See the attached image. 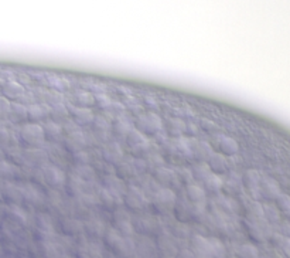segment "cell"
<instances>
[{
  "label": "cell",
  "mask_w": 290,
  "mask_h": 258,
  "mask_svg": "<svg viewBox=\"0 0 290 258\" xmlns=\"http://www.w3.org/2000/svg\"><path fill=\"white\" fill-rule=\"evenodd\" d=\"M116 176L123 179H132L138 175H142L146 170V163L145 159H136V157H125L115 165Z\"/></svg>",
  "instance_id": "2"
},
{
  "label": "cell",
  "mask_w": 290,
  "mask_h": 258,
  "mask_svg": "<svg viewBox=\"0 0 290 258\" xmlns=\"http://www.w3.org/2000/svg\"><path fill=\"white\" fill-rule=\"evenodd\" d=\"M14 122H23L27 119V106L20 103H10L9 116Z\"/></svg>",
  "instance_id": "35"
},
{
  "label": "cell",
  "mask_w": 290,
  "mask_h": 258,
  "mask_svg": "<svg viewBox=\"0 0 290 258\" xmlns=\"http://www.w3.org/2000/svg\"><path fill=\"white\" fill-rule=\"evenodd\" d=\"M22 194H23V200L27 202L28 205H33V206H38L44 202L43 192L33 183L22 184Z\"/></svg>",
  "instance_id": "18"
},
{
  "label": "cell",
  "mask_w": 290,
  "mask_h": 258,
  "mask_svg": "<svg viewBox=\"0 0 290 258\" xmlns=\"http://www.w3.org/2000/svg\"><path fill=\"white\" fill-rule=\"evenodd\" d=\"M111 101V98L105 94V92H99V94H94V105H98L101 109H103L108 103Z\"/></svg>",
  "instance_id": "57"
},
{
  "label": "cell",
  "mask_w": 290,
  "mask_h": 258,
  "mask_svg": "<svg viewBox=\"0 0 290 258\" xmlns=\"http://www.w3.org/2000/svg\"><path fill=\"white\" fill-rule=\"evenodd\" d=\"M1 196L4 199H7L9 202H12L13 205H17L23 200V194H22V186L12 183V181H6L3 186H0Z\"/></svg>",
  "instance_id": "23"
},
{
  "label": "cell",
  "mask_w": 290,
  "mask_h": 258,
  "mask_svg": "<svg viewBox=\"0 0 290 258\" xmlns=\"http://www.w3.org/2000/svg\"><path fill=\"white\" fill-rule=\"evenodd\" d=\"M61 127H63L64 136H65V135H71V133H75V132L82 130L81 127H79L76 122H74L72 119H67V121L64 122V125H61Z\"/></svg>",
  "instance_id": "53"
},
{
  "label": "cell",
  "mask_w": 290,
  "mask_h": 258,
  "mask_svg": "<svg viewBox=\"0 0 290 258\" xmlns=\"http://www.w3.org/2000/svg\"><path fill=\"white\" fill-rule=\"evenodd\" d=\"M177 258H193V253H191V251H187V250H184V251L178 253Z\"/></svg>",
  "instance_id": "61"
},
{
  "label": "cell",
  "mask_w": 290,
  "mask_h": 258,
  "mask_svg": "<svg viewBox=\"0 0 290 258\" xmlns=\"http://www.w3.org/2000/svg\"><path fill=\"white\" fill-rule=\"evenodd\" d=\"M151 152V143L150 141H143V142L136 143L133 146H130V154L136 159H145L146 156Z\"/></svg>",
  "instance_id": "37"
},
{
  "label": "cell",
  "mask_w": 290,
  "mask_h": 258,
  "mask_svg": "<svg viewBox=\"0 0 290 258\" xmlns=\"http://www.w3.org/2000/svg\"><path fill=\"white\" fill-rule=\"evenodd\" d=\"M24 87L14 81V79H10V81H6L1 87V97H4L6 100H12L13 103L19 101L20 97L24 94Z\"/></svg>",
  "instance_id": "21"
},
{
  "label": "cell",
  "mask_w": 290,
  "mask_h": 258,
  "mask_svg": "<svg viewBox=\"0 0 290 258\" xmlns=\"http://www.w3.org/2000/svg\"><path fill=\"white\" fill-rule=\"evenodd\" d=\"M85 181H81L78 176H75L74 173H71L68 178H67V181H65V187H67V190L70 192L71 194H74V196H79V194H82L85 192Z\"/></svg>",
  "instance_id": "32"
},
{
  "label": "cell",
  "mask_w": 290,
  "mask_h": 258,
  "mask_svg": "<svg viewBox=\"0 0 290 258\" xmlns=\"http://www.w3.org/2000/svg\"><path fill=\"white\" fill-rule=\"evenodd\" d=\"M193 258H214L211 251H210V245H208V238L202 237V235H194L193 237Z\"/></svg>",
  "instance_id": "20"
},
{
  "label": "cell",
  "mask_w": 290,
  "mask_h": 258,
  "mask_svg": "<svg viewBox=\"0 0 290 258\" xmlns=\"http://www.w3.org/2000/svg\"><path fill=\"white\" fill-rule=\"evenodd\" d=\"M82 88L89 91L91 94H99V92H105V88H106V87H105L103 82L94 81V79H87V81L82 84Z\"/></svg>",
  "instance_id": "49"
},
{
  "label": "cell",
  "mask_w": 290,
  "mask_h": 258,
  "mask_svg": "<svg viewBox=\"0 0 290 258\" xmlns=\"http://www.w3.org/2000/svg\"><path fill=\"white\" fill-rule=\"evenodd\" d=\"M210 145L213 146V149H215V152H219L221 155L227 156V157H235L241 152L240 142L235 138L224 135V133L213 135V143Z\"/></svg>",
  "instance_id": "3"
},
{
  "label": "cell",
  "mask_w": 290,
  "mask_h": 258,
  "mask_svg": "<svg viewBox=\"0 0 290 258\" xmlns=\"http://www.w3.org/2000/svg\"><path fill=\"white\" fill-rule=\"evenodd\" d=\"M145 163H146V168H150L151 170H156V169L164 166V159L162 155L150 152L149 155L145 157Z\"/></svg>",
  "instance_id": "47"
},
{
  "label": "cell",
  "mask_w": 290,
  "mask_h": 258,
  "mask_svg": "<svg viewBox=\"0 0 290 258\" xmlns=\"http://www.w3.org/2000/svg\"><path fill=\"white\" fill-rule=\"evenodd\" d=\"M61 258H70V257H68L67 254H63V256H61Z\"/></svg>",
  "instance_id": "62"
},
{
  "label": "cell",
  "mask_w": 290,
  "mask_h": 258,
  "mask_svg": "<svg viewBox=\"0 0 290 258\" xmlns=\"http://www.w3.org/2000/svg\"><path fill=\"white\" fill-rule=\"evenodd\" d=\"M41 127H43V133H44V141L58 142L63 139V127L60 124L54 121H46Z\"/></svg>",
  "instance_id": "22"
},
{
  "label": "cell",
  "mask_w": 290,
  "mask_h": 258,
  "mask_svg": "<svg viewBox=\"0 0 290 258\" xmlns=\"http://www.w3.org/2000/svg\"><path fill=\"white\" fill-rule=\"evenodd\" d=\"M43 175H44V183H47L52 189H61L63 186H65L67 176L58 166H55V165L44 166Z\"/></svg>",
  "instance_id": "9"
},
{
  "label": "cell",
  "mask_w": 290,
  "mask_h": 258,
  "mask_svg": "<svg viewBox=\"0 0 290 258\" xmlns=\"http://www.w3.org/2000/svg\"><path fill=\"white\" fill-rule=\"evenodd\" d=\"M47 152L40 149V148H31L23 151V162L33 165V166H40L47 160Z\"/></svg>",
  "instance_id": "24"
},
{
  "label": "cell",
  "mask_w": 290,
  "mask_h": 258,
  "mask_svg": "<svg viewBox=\"0 0 290 258\" xmlns=\"http://www.w3.org/2000/svg\"><path fill=\"white\" fill-rule=\"evenodd\" d=\"M201 129L202 130H205V132H208V133H211V135L221 133V132H219V128H218V125H217L215 122H213V121H210V119H202Z\"/></svg>",
  "instance_id": "54"
},
{
  "label": "cell",
  "mask_w": 290,
  "mask_h": 258,
  "mask_svg": "<svg viewBox=\"0 0 290 258\" xmlns=\"http://www.w3.org/2000/svg\"><path fill=\"white\" fill-rule=\"evenodd\" d=\"M102 159L105 160V163L108 165H116L123 159V149L121 146V143L112 141V142H106V145L102 148Z\"/></svg>",
  "instance_id": "11"
},
{
  "label": "cell",
  "mask_w": 290,
  "mask_h": 258,
  "mask_svg": "<svg viewBox=\"0 0 290 258\" xmlns=\"http://www.w3.org/2000/svg\"><path fill=\"white\" fill-rule=\"evenodd\" d=\"M63 146L64 149L67 152H70L71 155L75 154V152H79V151H84L85 146H87V139H85L84 130H79V132L71 133V135H65L63 139Z\"/></svg>",
  "instance_id": "10"
},
{
  "label": "cell",
  "mask_w": 290,
  "mask_h": 258,
  "mask_svg": "<svg viewBox=\"0 0 290 258\" xmlns=\"http://www.w3.org/2000/svg\"><path fill=\"white\" fill-rule=\"evenodd\" d=\"M10 139L9 132L4 128H0V143H7V141Z\"/></svg>",
  "instance_id": "60"
},
{
  "label": "cell",
  "mask_w": 290,
  "mask_h": 258,
  "mask_svg": "<svg viewBox=\"0 0 290 258\" xmlns=\"http://www.w3.org/2000/svg\"><path fill=\"white\" fill-rule=\"evenodd\" d=\"M133 129L132 127V124L125 119V118H122V116H118V119L114 122V125H112V133H114L115 138H119V139H126V136L129 135V132Z\"/></svg>",
  "instance_id": "28"
},
{
  "label": "cell",
  "mask_w": 290,
  "mask_h": 258,
  "mask_svg": "<svg viewBox=\"0 0 290 258\" xmlns=\"http://www.w3.org/2000/svg\"><path fill=\"white\" fill-rule=\"evenodd\" d=\"M16 172H17V168L4 160V159H0V179H12L16 176Z\"/></svg>",
  "instance_id": "45"
},
{
  "label": "cell",
  "mask_w": 290,
  "mask_h": 258,
  "mask_svg": "<svg viewBox=\"0 0 290 258\" xmlns=\"http://www.w3.org/2000/svg\"><path fill=\"white\" fill-rule=\"evenodd\" d=\"M153 181L162 187H170L173 184H180L176 178V172L167 166H162V168L153 170Z\"/></svg>",
  "instance_id": "12"
},
{
  "label": "cell",
  "mask_w": 290,
  "mask_h": 258,
  "mask_svg": "<svg viewBox=\"0 0 290 258\" xmlns=\"http://www.w3.org/2000/svg\"><path fill=\"white\" fill-rule=\"evenodd\" d=\"M186 122L178 116H170L163 121V132L171 138H181L184 135Z\"/></svg>",
  "instance_id": "14"
},
{
  "label": "cell",
  "mask_w": 290,
  "mask_h": 258,
  "mask_svg": "<svg viewBox=\"0 0 290 258\" xmlns=\"http://www.w3.org/2000/svg\"><path fill=\"white\" fill-rule=\"evenodd\" d=\"M103 111L106 112V114H109V115L112 116H121L123 114V111H125V106H123V103H118V101H114V100H111L108 105L103 108Z\"/></svg>",
  "instance_id": "48"
},
{
  "label": "cell",
  "mask_w": 290,
  "mask_h": 258,
  "mask_svg": "<svg viewBox=\"0 0 290 258\" xmlns=\"http://www.w3.org/2000/svg\"><path fill=\"white\" fill-rule=\"evenodd\" d=\"M9 213H10V216H12L16 221H19V223H22V224H25V223H27V214H25V211L23 208H20L17 205H13V206L9 207Z\"/></svg>",
  "instance_id": "51"
},
{
  "label": "cell",
  "mask_w": 290,
  "mask_h": 258,
  "mask_svg": "<svg viewBox=\"0 0 290 258\" xmlns=\"http://www.w3.org/2000/svg\"><path fill=\"white\" fill-rule=\"evenodd\" d=\"M72 160H74L75 165H89L88 152H85V149H84V151L72 154Z\"/></svg>",
  "instance_id": "56"
},
{
  "label": "cell",
  "mask_w": 290,
  "mask_h": 258,
  "mask_svg": "<svg viewBox=\"0 0 290 258\" xmlns=\"http://www.w3.org/2000/svg\"><path fill=\"white\" fill-rule=\"evenodd\" d=\"M79 254L84 258H99L101 257V247L95 243H85L79 247Z\"/></svg>",
  "instance_id": "39"
},
{
  "label": "cell",
  "mask_w": 290,
  "mask_h": 258,
  "mask_svg": "<svg viewBox=\"0 0 290 258\" xmlns=\"http://www.w3.org/2000/svg\"><path fill=\"white\" fill-rule=\"evenodd\" d=\"M20 138L22 141L31 148H40V145L44 142V133H43V127L40 124H33L28 122L24 124L20 128Z\"/></svg>",
  "instance_id": "6"
},
{
  "label": "cell",
  "mask_w": 290,
  "mask_h": 258,
  "mask_svg": "<svg viewBox=\"0 0 290 258\" xmlns=\"http://www.w3.org/2000/svg\"><path fill=\"white\" fill-rule=\"evenodd\" d=\"M46 81H47V84H50L54 90L60 91V92L68 88V79H65V78L58 76V74H52V73L46 74Z\"/></svg>",
  "instance_id": "38"
},
{
  "label": "cell",
  "mask_w": 290,
  "mask_h": 258,
  "mask_svg": "<svg viewBox=\"0 0 290 258\" xmlns=\"http://www.w3.org/2000/svg\"><path fill=\"white\" fill-rule=\"evenodd\" d=\"M64 230L70 234H76V232H84V223L76 219H65L63 221Z\"/></svg>",
  "instance_id": "46"
},
{
  "label": "cell",
  "mask_w": 290,
  "mask_h": 258,
  "mask_svg": "<svg viewBox=\"0 0 290 258\" xmlns=\"http://www.w3.org/2000/svg\"><path fill=\"white\" fill-rule=\"evenodd\" d=\"M103 187L109 189L111 192L119 194L122 197H123V194L126 192V186H125L123 181L121 178H118L116 175H111V173L103 178Z\"/></svg>",
  "instance_id": "25"
},
{
  "label": "cell",
  "mask_w": 290,
  "mask_h": 258,
  "mask_svg": "<svg viewBox=\"0 0 290 258\" xmlns=\"http://www.w3.org/2000/svg\"><path fill=\"white\" fill-rule=\"evenodd\" d=\"M71 100H72V103H74L75 106L89 108V106L94 105V94H91L89 91L81 88V90H76L75 92L72 94Z\"/></svg>",
  "instance_id": "30"
},
{
  "label": "cell",
  "mask_w": 290,
  "mask_h": 258,
  "mask_svg": "<svg viewBox=\"0 0 290 258\" xmlns=\"http://www.w3.org/2000/svg\"><path fill=\"white\" fill-rule=\"evenodd\" d=\"M43 248H44L46 258H61V256L64 254L61 251V247L52 240H44Z\"/></svg>",
  "instance_id": "40"
},
{
  "label": "cell",
  "mask_w": 290,
  "mask_h": 258,
  "mask_svg": "<svg viewBox=\"0 0 290 258\" xmlns=\"http://www.w3.org/2000/svg\"><path fill=\"white\" fill-rule=\"evenodd\" d=\"M123 203L130 210H143L150 203V199L143 193L139 186H129L123 194Z\"/></svg>",
  "instance_id": "5"
},
{
  "label": "cell",
  "mask_w": 290,
  "mask_h": 258,
  "mask_svg": "<svg viewBox=\"0 0 290 258\" xmlns=\"http://www.w3.org/2000/svg\"><path fill=\"white\" fill-rule=\"evenodd\" d=\"M9 109H10V101L6 100L4 97H0V121L9 116Z\"/></svg>",
  "instance_id": "58"
},
{
  "label": "cell",
  "mask_w": 290,
  "mask_h": 258,
  "mask_svg": "<svg viewBox=\"0 0 290 258\" xmlns=\"http://www.w3.org/2000/svg\"><path fill=\"white\" fill-rule=\"evenodd\" d=\"M135 128L145 136H157L163 132V119L156 112H143L138 116Z\"/></svg>",
  "instance_id": "1"
},
{
  "label": "cell",
  "mask_w": 290,
  "mask_h": 258,
  "mask_svg": "<svg viewBox=\"0 0 290 258\" xmlns=\"http://www.w3.org/2000/svg\"><path fill=\"white\" fill-rule=\"evenodd\" d=\"M98 202L101 203L102 206L108 207V208H118L123 203V197L102 186L101 189L98 190Z\"/></svg>",
  "instance_id": "19"
},
{
  "label": "cell",
  "mask_w": 290,
  "mask_h": 258,
  "mask_svg": "<svg viewBox=\"0 0 290 258\" xmlns=\"http://www.w3.org/2000/svg\"><path fill=\"white\" fill-rule=\"evenodd\" d=\"M173 210H174V214H176L177 220H180V221H183V223L194 219V205L190 203L186 196L177 199L176 205L173 207Z\"/></svg>",
  "instance_id": "13"
},
{
  "label": "cell",
  "mask_w": 290,
  "mask_h": 258,
  "mask_svg": "<svg viewBox=\"0 0 290 258\" xmlns=\"http://www.w3.org/2000/svg\"><path fill=\"white\" fill-rule=\"evenodd\" d=\"M200 129L198 127L194 124V122H186V129H184V133L189 136V138H197Z\"/></svg>",
  "instance_id": "59"
},
{
  "label": "cell",
  "mask_w": 290,
  "mask_h": 258,
  "mask_svg": "<svg viewBox=\"0 0 290 258\" xmlns=\"http://www.w3.org/2000/svg\"><path fill=\"white\" fill-rule=\"evenodd\" d=\"M72 173L85 183H91L97 178V172L91 165H75L72 169Z\"/></svg>",
  "instance_id": "33"
},
{
  "label": "cell",
  "mask_w": 290,
  "mask_h": 258,
  "mask_svg": "<svg viewBox=\"0 0 290 258\" xmlns=\"http://www.w3.org/2000/svg\"><path fill=\"white\" fill-rule=\"evenodd\" d=\"M126 141L129 143V146H133V145H136V143L143 142V141H147V136H145L140 130H138L136 128H133L130 132H129V135L126 136Z\"/></svg>",
  "instance_id": "52"
},
{
  "label": "cell",
  "mask_w": 290,
  "mask_h": 258,
  "mask_svg": "<svg viewBox=\"0 0 290 258\" xmlns=\"http://www.w3.org/2000/svg\"><path fill=\"white\" fill-rule=\"evenodd\" d=\"M115 229L122 237H130L135 232V227L130 220H116L115 221Z\"/></svg>",
  "instance_id": "43"
},
{
  "label": "cell",
  "mask_w": 290,
  "mask_h": 258,
  "mask_svg": "<svg viewBox=\"0 0 290 258\" xmlns=\"http://www.w3.org/2000/svg\"><path fill=\"white\" fill-rule=\"evenodd\" d=\"M201 186L204 187L205 193H211L214 196L215 194H219L222 192V178L211 173L205 181H202Z\"/></svg>",
  "instance_id": "29"
},
{
  "label": "cell",
  "mask_w": 290,
  "mask_h": 258,
  "mask_svg": "<svg viewBox=\"0 0 290 258\" xmlns=\"http://www.w3.org/2000/svg\"><path fill=\"white\" fill-rule=\"evenodd\" d=\"M174 172H176V178L180 184H184L186 186V184H189L191 181H193V175H191V169L178 168Z\"/></svg>",
  "instance_id": "50"
},
{
  "label": "cell",
  "mask_w": 290,
  "mask_h": 258,
  "mask_svg": "<svg viewBox=\"0 0 290 258\" xmlns=\"http://www.w3.org/2000/svg\"><path fill=\"white\" fill-rule=\"evenodd\" d=\"M48 108V116L51 118V121L60 124V122H65L67 118L70 115L68 106L64 103H54V105H47Z\"/></svg>",
  "instance_id": "27"
},
{
  "label": "cell",
  "mask_w": 290,
  "mask_h": 258,
  "mask_svg": "<svg viewBox=\"0 0 290 258\" xmlns=\"http://www.w3.org/2000/svg\"><path fill=\"white\" fill-rule=\"evenodd\" d=\"M38 230L41 232V235L44 237V240H52V237L55 235L54 227H52V221L48 216L46 214H38L37 217Z\"/></svg>",
  "instance_id": "31"
},
{
  "label": "cell",
  "mask_w": 290,
  "mask_h": 258,
  "mask_svg": "<svg viewBox=\"0 0 290 258\" xmlns=\"http://www.w3.org/2000/svg\"><path fill=\"white\" fill-rule=\"evenodd\" d=\"M91 125H92L94 130H97V132H102V133H109V132H111V128H112V125H111L109 119H108L105 115L94 116V121H92V124H91Z\"/></svg>",
  "instance_id": "41"
},
{
  "label": "cell",
  "mask_w": 290,
  "mask_h": 258,
  "mask_svg": "<svg viewBox=\"0 0 290 258\" xmlns=\"http://www.w3.org/2000/svg\"><path fill=\"white\" fill-rule=\"evenodd\" d=\"M68 111H70L71 119L76 122L79 127L91 125L92 121H94V116H95L89 108H81V106H75V105L68 106Z\"/></svg>",
  "instance_id": "17"
},
{
  "label": "cell",
  "mask_w": 290,
  "mask_h": 258,
  "mask_svg": "<svg viewBox=\"0 0 290 258\" xmlns=\"http://www.w3.org/2000/svg\"><path fill=\"white\" fill-rule=\"evenodd\" d=\"M191 160L195 162H207L208 156L214 152L213 146L205 141H198L197 138H187Z\"/></svg>",
  "instance_id": "8"
},
{
  "label": "cell",
  "mask_w": 290,
  "mask_h": 258,
  "mask_svg": "<svg viewBox=\"0 0 290 258\" xmlns=\"http://www.w3.org/2000/svg\"><path fill=\"white\" fill-rule=\"evenodd\" d=\"M176 200L177 196L173 189H170V187H159L151 196L150 203L157 211L166 213V211L173 210V207L176 205Z\"/></svg>",
  "instance_id": "4"
},
{
  "label": "cell",
  "mask_w": 290,
  "mask_h": 258,
  "mask_svg": "<svg viewBox=\"0 0 290 258\" xmlns=\"http://www.w3.org/2000/svg\"><path fill=\"white\" fill-rule=\"evenodd\" d=\"M191 175H193V181L201 184L211 175V170L205 162H197L195 165L191 166Z\"/></svg>",
  "instance_id": "34"
},
{
  "label": "cell",
  "mask_w": 290,
  "mask_h": 258,
  "mask_svg": "<svg viewBox=\"0 0 290 258\" xmlns=\"http://www.w3.org/2000/svg\"><path fill=\"white\" fill-rule=\"evenodd\" d=\"M122 240H123V237L118 232L116 229H109V230L105 232V241L114 250H116L119 247V244L122 243Z\"/></svg>",
  "instance_id": "44"
},
{
  "label": "cell",
  "mask_w": 290,
  "mask_h": 258,
  "mask_svg": "<svg viewBox=\"0 0 290 258\" xmlns=\"http://www.w3.org/2000/svg\"><path fill=\"white\" fill-rule=\"evenodd\" d=\"M142 105H143V108H149L147 112H154L153 109H159V103L154 95H145Z\"/></svg>",
  "instance_id": "55"
},
{
  "label": "cell",
  "mask_w": 290,
  "mask_h": 258,
  "mask_svg": "<svg viewBox=\"0 0 290 258\" xmlns=\"http://www.w3.org/2000/svg\"><path fill=\"white\" fill-rule=\"evenodd\" d=\"M184 187H186V197H187L190 203H193V205H205L207 193H205L204 187L200 183L191 181L189 184H186Z\"/></svg>",
  "instance_id": "15"
},
{
  "label": "cell",
  "mask_w": 290,
  "mask_h": 258,
  "mask_svg": "<svg viewBox=\"0 0 290 258\" xmlns=\"http://www.w3.org/2000/svg\"><path fill=\"white\" fill-rule=\"evenodd\" d=\"M208 245H210V251L213 254L214 258H225V254H227V250H225V245L222 244L218 238H208Z\"/></svg>",
  "instance_id": "42"
},
{
  "label": "cell",
  "mask_w": 290,
  "mask_h": 258,
  "mask_svg": "<svg viewBox=\"0 0 290 258\" xmlns=\"http://www.w3.org/2000/svg\"><path fill=\"white\" fill-rule=\"evenodd\" d=\"M222 193L232 199H240L241 196L245 194V187L242 183L241 173L229 172V176L225 181H222Z\"/></svg>",
  "instance_id": "7"
},
{
  "label": "cell",
  "mask_w": 290,
  "mask_h": 258,
  "mask_svg": "<svg viewBox=\"0 0 290 258\" xmlns=\"http://www.w3.org/2000/svg\"><path fill=\"white\" fill-rule=\"evenodd\" d=\"M84 230H87V232L94 237H101L106 232L103 221L99 219H91L87 223H84Z\"/></svg>",
  "instance_id": "36"
},
{
  "label": "cell",
  "mask_w": 290,
  "mask_h": 258,
  "mask_svg": "<svg viewBox=\"0 0 290 258\" xmlns=\"http://www.w3.org/2000/svg\"><path fill=\"white\" fill-rule=\"evenodd\" d=\"M205 163L208 165L211 173H214V175L221 176V175L228 173V157L227 156L221 155L219 152H215L214 151L211 155L208 156V159H207Z\"/></svg>",
  "instance_id": "16"
},
{
  "label": "cell",
  "mask_w": 290,
  "mask_h": 258,
  "mask_svg": "<svg viewBox=\"0 0 290 258\" xmlns=\"http://www.w3.org/2000/svg\"><path fill=\"white\" fill-rule=\"evenodd\" d=\"M46 116H48V108L47 105H40V103H31L27 106V119L33 124H38L43 121Z\"/></svg>",
  "instance_id": "26"
}]
</instances>
